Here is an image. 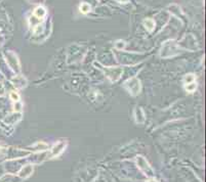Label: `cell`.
I'll list each match as a JSON object with an SVG mask.
<instances>
[{"label": "cell", "instance_id": "1", "mask_svg": "<svg viewBox=\"0 0 206 182\" xmlns=\"http://www.w3.org/2000/svg\"><path fill=\"white\" fill-rule=\"evenodd\" d=\"M137 167L144 172V174L148 175V176H151L153 175V171H152V168L150 167L149 163L145 160V158L143 157H138L137 159Z\"/></svg>", "mask_w": 206, "mask_h": 182}, {"label": "cell", "instance_id": "2", "mask_svg": "<svg viewBox=\"0 0 206 182\" xmlns=\"http://www.w3.org/2000/svg\"><path fill=\"white\" fill-rule=\"evenodd\" d=\"M126 86L128 87V90L131 94L133 95H137V94L140 93V89H141V84L140 81L136 78H132L130 80H128L126 82Z\"/></svg>", "mask_w": 206, "mask_h": 182}, {"label": "cell", "instance_id": "3", "mask_svg": "<svg viewBox=\"0 0 206 182\" xmlns=\"http://www.w3.org/2000/svg\"><path fill=\"white\" fill-rule=\"evenodd\" d=\"M66 146V142H63V141H60V142L56 143L55 145L52 146V150H50V156L52 157H56L63 153V150H65Z\"/></svg>", "mask_w": 206, "mask_h": 182}, {"label": "cell", "instance_id": "4", "mask_svg": "<svg viewBox=\"0 0 206 182\" xmlns=\"http://www.w3.org/2000/svg\"><path fill=\"white\" fill-rule=\"evenodd\" d=\"M33 172V166L32 165H26L23 167V169L20 171V176L22 178H28Z\"/></svg>", "mask_w": 206, "mask_h": 182}, {"label": "cell", "instance_id": "5", "mask_svg": "<svg viewBox=\"0 0 206 182\" xmlns=\"http://www.w3.org/2000/svg\"><path fill=\"white\" fill-rule=\"evenodd\" d=\"M144 26H145V28H146L148 31H153L154 30V28H155V22H154V20H152V19H146L144 21Z\"/></svg>", "mask_w": 206, "mask_h": 182}, {"label": "cell", "instance_id": "6", "mask_svg": "<svg viewBox=\"0 0 206 182\" xmlns=\"http://www.w3.org/2000/svg\"><path fill=\"white\" fill-rule=\"evenodd\" d=\"M45 15H46V11L42 6H39V7H37L34 11V15L38 19L43 18V16H45Z\"/></svg>", "mask_w": 206, "mask_h": 182}, {"label": "cell", "instance_id": "7", "mask_svg": "<svg viewBox=\"0 0 206 182\" xmlns=\"http://www.w3.org/2000/svg\"><path fill=\"white\" fill-rule=\"evenodd\" d=\"M47 148H48V145H47L46 143H44V142H37L36 144L33 145L32 150L39 151V150H47Z\"/></svg>", "mask_w": 206, "mask_h": 182}, {"label": "cell", "instance_id": "8", "mask_svg": "<svg viewBox=\"0 0 206 182\" xmlns=\"http://www.w3.org/2000/svg\"><path fill=\"white\" fill-rule=\"evenodd\" d=\"M90 5L88 4V3H86V2H83L82 4L80 5V11L82 12V13H88L89 11H90Z\"/></svg>", "mask_w": 206, "mask_h": 182}, {"label": "cell", "instance_id": "9", "mask_svg": "<svg viewBox=\"0 0 206 182\" xmlns=\"http://www.w3.org/2000/svg\"><path fill=\"white\" fill-rule=\"evenodd\" d=\"M197 88V84H196L195 82L193 83H189L186 85V90H188L189 92H193V91Z\"/></svg>", "mask_w": 206, "mask_h": 182}, {"label": "cell", "instance_id": "10", "mask_svg": "<svg viewBox=\"0 0 206 182\" xmlns=\"http://www.w3.org/2000/svg\"><path fill=\"white\" fill-rule=\"evenodd\" d=\"M195 81V76L193 75V74H189V75H187L185 77V82L189 84V83H193Z\"/></svg>", "mask_w": 206, "mask_h": 182}, {"label": "cell", "instance_id": "11", "mask_svg": "<svg viewBox=\"0 0 206 182\" xmlns=\"http://www.w3.org/2000/svg\"><path fill=\"white\" fill-rule=\"evenodd\" d=\"M124 46H125V42L124 41H117L116 42V48L117 49L122 50L124 48Z\"/></svg>", "mask_w": 206, "mask_h": 182}, {"label": "cell", "instance_id": "12", "mask_svg": "<svg viewBox=\"0 0 206 182\" xmlns=\"http://www.w3.org/2000/svg\"><path fill=\"white\" fill-rule=\"evenodd\" d=\"M11 97L12 100H15V102H19V100H20L19 94L16 93V92H11Z\"/></svg>", "mask_w": 206, "mask_h": 182}, {"label": "cell", "instance_id": "13", "mask_svg": "<svg viewBox=\"0 0 206 182\" xmlns=\"http://www.w3.org/2000/svg\"><path fill=\"white\" fill-rule=\"evenodd\" d=\"M117 1L120 3H126V2H128V0H117Z\"/></svg>", "mask_w": 206, "mask_h": 182}, {"label": "cell", "instance_id": "14", "mask_svg": "<svg viewBox=\"0 0 206 182\" xmlns=\"http://www.w3.org/2000/svg\"><path fill=\"white\" fill-rule=\"evenodd\" d=\"M147 182H158V181H157L156 179H154V178H153V179H149V180H148Z\"/></svg>", "mask_w": 206, "mask_h": 182}]
</instances>
